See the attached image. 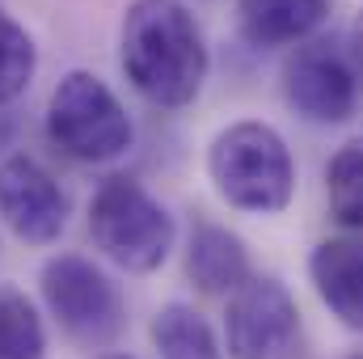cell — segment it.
<instances>
[{"label":"cell","mask_w":363,"mask_h":359,"mask_svg":"<svg viewBox=\"0 0 363 359\" xmlns=\"http://www.w3.org/2000/svg\"><path fill=\"white\" fill-rule=\"evenodd\" d=\"M325 0H237L241 34L254 47H283L313 34L325 21Z\"/></svg>","instance_id":"10"},{"label":"cell","mask_w":363,"mask_h":359,"mask_svg":"<svg viewBox=\"0 0 363 359\" xmlns=\"http://www.w3.org/2000/svg\"><path fill=\"white\" fill-rule=\"evenodd\" d=\"M34 68H38L34 38H30L26 26H17V21L4 13V4H0V106L13 101L17 93H26Z\"/></svg>","instance_id":"15"},{"label":"cell","mask_w":363,"mask_h":359,"mask_svg":"<svg viewBox=\"0 0 363 359\" xmlns=\"http://www.w3.org/2000/svg\"><path fill=\"white\" fill-rule=\"evenodd\" d=\"M317 296L342 317V326L363 330V237H334L321 241L308 258Z\"/></svg>","instance_id":"9"},{"label":"cell","mask_w":363,"mask_h":359,"mask_svg":"<svg viewBox=\"0 0 363 359\" xmlns=\"http://www.w3.org/2000/svg\"><path fill=\"white\" fill-rule=\"evenodd\" d=\"M287 101L313 123H342L355 110V77L330 43H313L287 64Z\"/></svg>","instance_id":"8"},{"label":"cell","mask_w":363,"mask_h":359,"mask_svg":"<svg viewBox=\"0 0 363 359\" xmlns=\"http://www.w3.org/2000/svg\"><path fill=\"white\" fill-rule=\"evenodd\" d=\"M0 220L21 241L47 245L68 224V199H64L60 182L38 161L9 157V161H0Z\"/></svg>","instance_id":"7"},{"label":"cell","mask_w":363,"mask_h":359,"mask_svg":"<svg viewBox=\"0 0 363 359\" xmlns=\"http://www.w3.org/2000/svg\"><path fill=\"white\" fill-rule=\"evenodd\" d=\"M359 359H363V355H359Z\"/></svg>","instance_id":"18"},{"label":"cell","mask_w":363,"mask_h":359,"mask_svg":"<svg viewBox=\"0 0 363 359\" xmlns=\"http://www.w3.org/2000/svg\"><path fill=\"white\" fill-rule=\"evenodd\" d=\"M47 136L72 161H114L131 148V118L110 85L93 72H68L47 106Z\"/></svg>","instance_id":"4"},{"label":"cell","mask_w":363,"mask_h":359,"mask_svg":"<svg viewBox=\"0 0 363 359\" xmlns=\"http://www.w3.org/2000/svg\"><path fill=\"white\" fill-rule=\"evenodd\" d=\"M228 355L233 359H296L300 313L279 279H245L228 300Z\"/></svg>","instance_id":"6"},{"label":"cell","mask_w":363,"mask_h":359,"mask_svg":"<svg viewBox=\"0 0 363 359\" xmlns=\"http://www.w3.org/2000/svg\"><path fill=\"white\" fill-rule=\"evenodd\" d=\"M186 270L199 283V292H237L250 279V254L241 245V237H233L228 228L203 224L190 237V254H186Z\"/></svg>","instance_id":"11"},{"label":"cell","mask_w":363,"mask_h":359,"mask_svg":"<svg viewBox=\"0 0 363 359\" xmlns=\"http://www.w3.org/2000/svg\"><path fill=\"white\" fill-rule=\"evenodd\" d=\"M207 174L216 182L220 199L241 211H279L291 199L296 170L291 153L267 123H233L211 140Z\"/></svg>","instance_id":"2"},{"label":"cell","mask_w":363,"mask_h":359,"mask_svg":"<svg viewBox=\"0 0 363 359\" xmlns=\"http://www.w3.org/2000/svg\"><path fill=\"white\" fill-rule=\"evenodd\" d=\"M325 190H330V211L347 228H363V136L338 148V157L325 170Z\"/></svg>","instance_id":"14"},{"label":"cell","mask_w":363,"mask_h":359,"mask_svg":"<svg viewBox=\"0 0 363 359\" xmlns=\"http://www.w3.org/2000/svg\"><path fill=\"white\" fill-rule=\"evenodd\" d=\"M47 355V330L26 300V292L0 283V359H43Z\"/></svg>","instance_id":"13"},{"label":"cell","mask_w":363,"mask_h":359,"mask_svg":"<svg viewBox=\"0 0 363 359\" xmlns=\"http://www.w3.org/2000/svg\"><path fill=\"white\" fill-rule=\"evenodd\" d=\"M351 47H355V60L363 64V13L355 17V26H351Z\"/></svg>","instance_id":"16"},{"label":"cell","mask_w":363,"mask_h":359,"mask_svg":"<svg viewBox=\"0 0 363 359\" xmlns=\"http://www.w3.org/2000/svg\"><path fill=\"white\" fill-rule=\"evenodd\" d=\"M123 72L152 106L178 110L207 81V47L178 0H135L123 17Z\"/></svg>","instance_id":"1"},{"label":"cell","mask_w":363,"mask_h":359,"mask_svg":"<svg viewBox=\"0 0 363 359\" xmlns=\"http://www.w3.org/2000/svg\"><path fill=\"white\" fill-rule=\"evenodd\" d=\"M152 343L161 359H220V343L211 326L186 304H165L152 317Z\"/></svg>","instance_id":"12"},{"label":"cell","mask_w":363,"mask_h":359,"mask_svg":"<svg viewBox=\"0 0 363 359\" xmlns=\"http://www.w3.org/2000/svg\"><path fill=\"white\" fill-rule=\"evenodd\" d=\"M97 359H131V355H97Z\"/></svg>","instance_id":"17"},{"label":"cell","mask_w":363,"mask_h":359,"mask_svg":"<svg viewBox=\"0 0 363 359\" xmlns=\"http://www.w3.org/2000/svg\"><path fill=\"white\" fill-rule=\"evenodd\" d=\"M93 245L123 270H157L169 258L174 220L135 178H106L89 203Z\"/></svg>","instance_id":"3"},{"label":"cell","mask_w":363,"mask_h":359,"mask_svg":"<svg viewBox=\"0 0 363 359\" xmlns=\"http://www.w3.org/2000/svg\"><path fill=\"white\" fill-rule=\"evenodd\" d=\"M43 300L51 317L77 338L101 347L123 326V296L118 287L81 254H60L43 267Z\"/></svg>","instance_id":"5"}]
</instances>
